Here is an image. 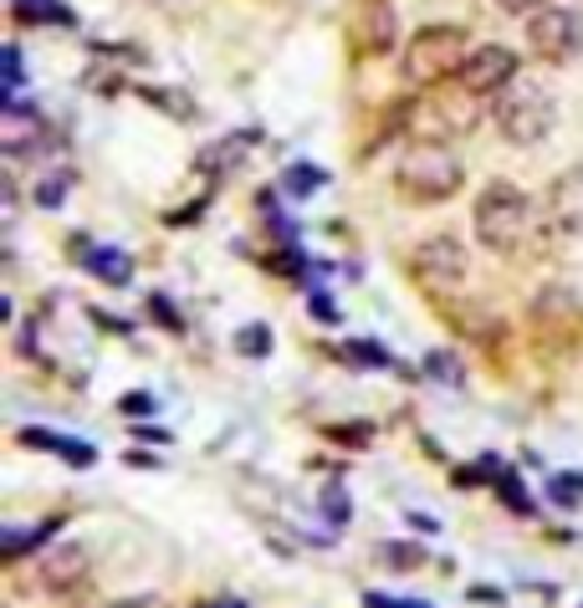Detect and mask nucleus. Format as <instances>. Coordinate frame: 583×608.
Listing matches in <instances>:
<instances>
[{"mask_svg":"<svg viewBox=\"0 0 583 608\" xmlns=\"http://www.w3.org/2000/svg\"><path fill=\"white\" fill-rule=\"evenodd\" d=\"M471 225H476V241H481L491 256H517V250L533 246L537 210H533V200H527L517 185L491 179V185L476 195V204H471Z\"/></svg>","mask_w":583,"mask_h":608,"instance_id":"obj_1","label":"nucleus"},{"mask_svg":"<svg viewBox=\"0 0 583 608\" xmlns=\"http://www.w3.org/2000/svg\"><path fill=\"white\" fill-rule=\"evenodd\" d=\"M395 185H399V195L415 204H441L466 185V164H460V154L451 143L415 139L395 164Z\"/></svg>","mask_w":583,"mask_h":608,"instance_id":"obj_2","label":"nucleus"},{"mask_svg":"<svg viewBox=\"0 0 583 608\" xmlns=\"http://www.w3.org/2000/svg\"><path fill=\"white\" fill-rule=\"evenodd\" d=\"M491 124L502 128L506 143H543L558 124V97H552L548 82L537 78H517L502 97H491Z\"/></svg>","mask_w":583,"mask_h":608,"instance_id":"obj_3","label":"nucleus"},{"mask_svg":"<svg viewBox=\"0 0 583 608\" xmlns=\"http://www.w3.org/2000/svg\"><path fill=\"white\" fill-rule=\"evenodd\" d=\"M471 57V36L466 26H425V32L410 36L405 47V82L410 87H441V82H456V72Z\"/></svg>","mask_w":583,"mask_h":608,"instance_id":"obj_4","label":"nucleus"},{"mask_svg":"<svg viewBox=\"0 0 583 608\" xmlns=\"http://www.w3.org/2000/svg\"><path fill=\"white\" fill-rule=\"evenodd\" d=\"M410 271L420 281V292H430L435 302H451V296H460L471 287V256H466V246L451 231L425 235L410 250Z\"/></svg>","mask_w":583,"mask_h":608,"instance_id":"obj_5","label":"nucleus"},{"mask_svg":"<svg viewBox=\"0 0 583 608\" xmlns=\"http://www.w3.org/2000/svg\"><path fill=\"white\" fill-rule=\"evenodd\" d=\"M527 47L537 62L563 67L583 51V5H543L527 16Z\"/></svg>","mask_w":583,"mask_h":608,"instance_id":"obj_6","label":"nucleus"},{"mask_svg":"<svg viewBox=\"0 0 583 608\" xmlns=\"http://www.w3.org/2000/svg\"><path fill=\"white\" fill-rule=\"evenodd\" d=\"M476 103H481V97H471L460 82H456V97L425 87V103H415L410 108V133L415 139H435V143L460 139V133H471L476 128V113H471Z\"/></svg>","mask_w":583,"mask_h":608,"instance_id":"obj_7","label":"nucleus"},{"mask_svg":"<svg viewBox=\"0 0 583 608\" xmlns=\"http://www.w3.org/2000/svg\"><path fill=\"white\" fill-rule=\"evenodd\" d=\"M522 78V62H517V51L502 47V42H491V47H471V57H466V67L456 72V82L466 87L471 97H502L512 82Z\"/></svg>","mask_w":583,"mask_h":608,"instance_id":"obj_8","label":"nucleus"},{"mask_svg":"<svg viewBox=\"0 0 583 608\" xmlns=\"http://www.w3.org/2000/svg\"><path fill=\"white\" fill-rule=\"evenodd\" d=\"M88 577H93V562H88V552L78 542H62L36 558V583L57 593V598H72L78 588H88Z\"/></svg>","mask_w":583,"mask_h":608,"instance_id":"obj_9","label":"nucleus"},{"mask_svg":"<svg viewBox=\"0 0 583 608\" xmlns=\"http://www.w3.org/2000/svg\"><path fill=\"white\" fill-rule=\"evenodd\" d=\"M42 139H47L42 113L11 97V103H5V113H0V149H5L11 159H32V154H42Z\"/></svg>","mask_w":583,"mask_h":608,"instance_id":"obj_10","label":"nucleus"},{"mask_svg":"<svg viewBox=\"0 0 583 608\" xmlns=\"http://www.w3.org/2000/svg\"><path fill=\"white\" fill-rule=\"evenodd\" d=\"M548 225L558 235H583V164L563 169L548 189Z\"/></svg>","mask_w":583,"mask_h":608,"instance_id":"obj_11","label":"nucleus"},{"mask_svg":"<svg viewBox=\"0 0 583 608\" xmlns=\"http://www.w3.org/2000/svg\"><path fill=\"white\" fill-rule=\"evenodd\" d=\"M21 445H32V451H57L62 460H72V466H93V445H72V440L57 435V430H21Z\"/></svg>","mask_w":583,"mask_h":608,"instance_id":"obj_12","label":"nucleus"},{"mask_svg":"<svg viewBox=\"0 0 583 608\" xmlns=\"http://www.w3.org/2000/svg\"><path fill=\"white\" fill-rule=\"evenodd\" d=\"M82 256H88V271H93L97 281H108V287H124L128 271H133V261L113 246H82Z\"/></svg>","mask_w":583,"mask_h":608,"instance_id":"obj_13","label":"nucleus"},{"mask_svg":"<svg viewBox=\"0 0 583 608\" xmlns=\"http://www.w3.org/2000/svg\"><path fill=\"white\" fill-rule=\"evenodd\" d=\"M67 185H72V174H47V179H36V204L57 210V204L67 200Z\"/></svg>","mask_w":583,"mask_h":608,"instance_id":"obj_14","label":"nucleus"},{"mask_svg":"<svg viewBox=\"0 0 583 608\" xmlns=\"http://www.w3.org/2000/svg\"><path fill=\"white\" fill-rule=\"evenodd\" d=\"M378 558H389V568H399V573H410V568H420V562H425V552H420V547L384 542V547H378Z\"/></svg>","mask_w":583,"mask_h":608,"instance_id":"obj_15","label":"nucleus"},{"mask_svg":"<svg viewBox=\"0 0 583 608\" xmlns=\"http://www.w3.org/2000/svg\"><path fill=\"white\" fill-rule=\"evenodd\" d=\"M236 348H241V353H252V359H267V353H271V332L267 328H241Z\"/></svg>","mask_w":583,"mask_h":608,"instance_id":"obj_16","label":"nucleus"},{"mask_svg":"<svg viewBox=\"0 0 583 608\" xmlns=\"http://www.w3.org/2000/svg\"><path fill=\"white\" fill-rule=\"evenodd\" d=\"M103 608H170V598L164 593H133V598H113Z\"/></svg>","mask_w":583,"mask_h":608,"instance_id":"obj_17","label":"nucleus"},{"mask_svg":"<svg viewBox=\"0 0 583 608\" xmlns=\"http://www.w3.org/2000/svg\"><path fill=\"white\" fill-rule=\"evenodd\" d=\"M323 512H333V522H338V527L348 522V496H343V486H328V491H323Z\"/></svg>","mask_w":583,"mask_h":608,"instance_id":"obj_18","label":"nucleus"},{"mask_svg":"<svg viewBox=\"0 0 583 608\" xmlns=\"http://www.w3.org/2000/svg\"><path fill=\"white\" fill-rule=\"evenodd\" d=\"M348 353H353V363H374V369H389V359H384V348H378V343H348Z\"/></svg>","mask_w":583,"mask_h":608,"instance_id":"obj_19","label":"nucleus"},{"mask_svg":"<svg viewBox=\"0 0 583 608\" xmlns=\"http://www.w3.org/2000/svg\"><path fill=\"white\" fill-rule=\"evenodd\" d=\"M497 5H502L506 16H537V11L552 5V0H497Z\"/></svg>","mask_w":583,"mask_h":608,"instance_id":"obj_20","label":"nucleus"},{"mask_svg":"<svg viewBox=\"0 0 583 608\" xmlns=\"http://www.w3.org/2000/svg\"><path fill=\"white\" fill-rule=\"evenodd\" d=\"M497 491H502L506 506H517V512H527V506H533V501H527V496L517 491V476H502V481H497Z\"/></svg>","mask_w":583,"mask_h":608,"instance_id":"obj_21","label":"nucleus"},{"mask_svg":"<svg viewBox=\"0 0 583 608\" xmlns=\"http://www.w3.org/2000/svg\"><path fill=\"white\" fill-rule=\"evenodd\" d=\"M5 87H11V93L21 87V51L16 47H5Z\"/></svg>","mask_w":583,"mask_h":608,"instance_id":"obj_22","label":"nucleus"},{"mask_svg":"<svg viewBox=\"0 0 583 608\" xmlns=\"http://www.w3.org/2000/svg\"><path fill=\"white\" fill-rule=\"evenodd\" d=\"M313 185H323V174H317V169H292V174H287V189H313Z\"/></svg>","mask_w":583,"mask_h":608,"instance_id":"obj_23","label":"nucleus"},{"mask_svg":"<svg viewBox=\"0 0 583 608\" xmlns=\"http://www.w3.org/2000/svg\"><path fill=\"white\" fill-rule=\"evenodd\" d=\"M118 409H128V414H149L154 399H149V394H124V405H118Z\"/></svg>","mask_w":583,"mask_h":608,"instance_id":"obj_24","label":"nucleus"},{"mask_svg":"<svg viewBox=\"0 0 583 608\" xmlns=\"http://www.w3.org/2000/svg\"><path fill=\"white\" fill-rule=\"evenodd\" d=\"M363 604L369 608H430V604H399V598H384V593H369Z\"/></svg>","mask_w":583,"mask_h":608,"instance_id":"obj_25","label":"nucleus"},{"mask_svg":"<svg viewBox=\"0 0 583 608\" xmlns=\"http://www.w3.org/2000/svg\"><path fill=\"white\" fill-rule=\"evenodd\" d=\"M410 522H415V527H420V531H435V527H441V522H435V516H425V512H415Z\"/></svg>","mask_w":583,"mask_h":608,"instance_id":"obj_26","label":"nucleus"},{"mask_svg":"<svg viewBox=\"0 0 583 608\" xmlns=\"http://www.w3.org/2000/svg\"><path fill=\"white\" fill-rule=\"evenodd\" d=\"M210 608H246L241 598H221V604H210Z\"/></svg>","mask_w":583,"mask_h":608,"instance_id":"obj_27","label":"nucleus"}]
</instances>
